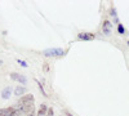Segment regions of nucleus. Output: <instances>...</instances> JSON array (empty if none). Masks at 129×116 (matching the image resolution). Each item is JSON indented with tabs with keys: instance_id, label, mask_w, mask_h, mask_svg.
Segmentation results:
<instances>
[{
	"instance_id": "6",
	"label": "nucleus",
	"mask_w": 129,
	"mask_h": 116,
	"mask_svg": "<svg viewBox=\"0 0 129 116\" xmlns=\"http://www.w3.org/2000/svg\"><path fill=\"white\" fill-rule=\"evenodd\" d=\"M78 37L80 40H93L95 37V35L94 34H90V32H81V34L78 35Z\"/></svg>"
},
{
	"instance_id": "13",
	"label": "nucleus",
	"mask_w": 129,
	"mask_h": 116,
	"mask_svg": "<svg viewBox=\"0 0 129 116\" xmlns=\"http://www.w3.org/2000/svg\"><path fill=\"white\" fill-rule=\"evenodd\" d=\"M48 70H49V67H48V63H44V71L47 72Z\"/></svg>"
},
{
	"instance_id": "15",
	"label": "nucleus",
	"mask_w": 129,
	"mask_h": 116,
	"mask_svg": "<svg viewBox=\"0 0 129 116\" xmlns=\"http://www.w3.org/2000/svg\"><path fill=\"white\" fill-rule=\"evenodd\" d=\"M28 116H35V115H34V112H32V113H30Z\"/></svg>"
},
{
	"instance_id": "12",
	"label": "nucleus",
	"mask_w": 129,
	"mask_h": 116,
	"mask_svg": "<svg viewBox=\"0 0 129 116\" xmlns=\"http://www.w3.org/2000/svg\"><path fill=\"white\" fill-rule=\"evenodd\" d=\"M18 62L21 63V66H23V67H27V65H26V62H25V61H21V59H18Z\"/></svg>"
},
{
	"instance_id": "11",
	"label": "nucleus",
	"mask_w": 129,
	"mask_h": 116,
	"mask_svg": "<svg viewBox=\"0 0 129 116\" xmlns=\"http://www.w3.org/2000/svg\"><path fill=\"white\" fill-rule=\"evenodd\" d=\"M53 115H54V111H53V108H48L45 116H53Z\"/></svg>"
},
{
	"instance_id": "5",
	"label": "nucleus",
	"mask_w": 129,
	"mask_h": 116,
	"mask_svg": "<svg viewBox=\"0 0 129 116\" xmlns=\"http://www.w3.org/2000/svg\"><path fill=\"white\" fill-rule=\"evenodd\" d=\"M14 107H7V108H0V116H13Z\"/></svg>"
},
{
	"instance_id": "2",
	"label": "nucleus",
	"mask_w": 129,
	"mask_h": 116,
	"mask_svg": "<svg viewBox=\"0 0 129 116\" xmlns=\"http://www.w3.org/2000/svg\"><path fill=\"white\" fill-rule=\"evenodd\" d=\"M43 54L45 57H62L64 54V50L61 48H49L43 52Z\"/></svg>"
},
{
	"instance_id": "8",
	"label": "nucleus",
	"mask_w": 129,
	"mask_h": 116,
	"mask_svg": "<svg viewBox=\"0 0 129 116\" xmlns=\"http://www.w3.org/2000/svg\"><path fill=\"white\" fill-rule=\"evenodd\" d=\"M10 93H12V88L7 87V88L3 89V92H2V98H3V99H8V98L10 97Z\"/></svg>"
},
{
	"instance_id": "10",
	"label": "nucleus",
	"mask_w": 129,
	"mask_h": 116,
	"mask_svg": "<svg viewBox=\"0 0 129 116\" xmlns=\"http://www.w3.org/2000/svg\"><path fill=\"white\" fill-rule=\"evenodd\" d=\"M117 31H119V34H125V28L123 27V25L117 26Z\"/></svg>"
},
{
	"instance_id": "4",
	"label": "nucleus",
	"mask_w": 129,
	"mask_h": 116,
	"mask_svg": "<svg viewBox=\"0 0 129 116\" xmlns=\"http://www.w3.org/2000/svg\"><path fill=\"white\" fill-rule=\"evenodd\" d=\"M111 30H112V25L110 21H105L103 25H102V31L105 35H110L111 34Z\"/></svg>"
},
{
	"instance_id": "7",
	"label": "nucleus",
	"mask_w": 129,
	"mask_h": 116,
	"mask_svg": "<svg viewBox=\"0 0 129 116\" xmlns=\"http://www.w3.org/2000/svg\"><path fill=\"white\" fill-rule=\"evenodd\" d=\"M47 111H48L47 104H40V107H39V110H38L36 116H45V115H47Z\"/></svg>"
},
{
	"instance_id": "14",
	"label": "nucleus",
	"mask_w": 129,
	"mask_h": 116,
	"mask_svg": "<svg viewBox=\"0 0 129 116\" xmlns=\"http://www.w3.org/2000/svg\"><path fill=\"white\" fill-rule=\"evenodd\" d=\"M66 115H67V116H72V115H71V113H70L69 111H66Z\"/></svg>"
},
{
	"instance_id": "1",
	"label": "nucleus",
	"mask_w": 129,
	"mask_h": 116,
	"mask_svg": "<svg viewBox=\"0 0 129 116\" xmlns=\"http://www.w3.org/2000/svg\"><path fill=\"white\" fill-rule=\"evenodd\" d=\"M18 108L22 113H32L34 112V96L27 94V96L21 97V99L18 101Z\"/></svg>"
},
{
	"instance_id": "9",
	"label": "nucleus",
	"mask_w": 129,
	"mask_h": 116,
	"mask_svg": "<svg viewBox=\"0 0 129 116\" xmlns=\"http://www.w3.org/2000/svg\"><path fill=\"white\" fill-rule=\"evenodd\" d=\"M26 92H27V90H26L25 87H17L16 90H14V94H16V96H18V97H21V96H23Z\"/></svg>"
},
{
	"instance_id": "16",
	"label": "nucleus",
	"mask_w": 129,
	"mask_h": 116,
	"mask_svg": "<svg viewBox=\"0 0 129 116\" xmlns=\"http://www.w3.org/2000/svg\"><path fill=\"white\" fill-rule=\"evenodd\" d=\"M128 45H129V41H128Z\"/></svg>"
},
{
	"instance_id": "3",
	"label": "nucleus",
	"mask_w": 129,
	"mask_h": 116,
	"mask_svg": "<svg viewBox=\"0 0 129 116\" xmlns=\"http://www.w3.org/2000/svg\"><path fill=\"white\" fill-rule=\"evenodd\" d=\"M10 79H13V80H16V81H19V83H22L23 85L27 83V79H26L23 75H19V73H17V72L10 73Z\"/></svg>"
}]
</instances>
